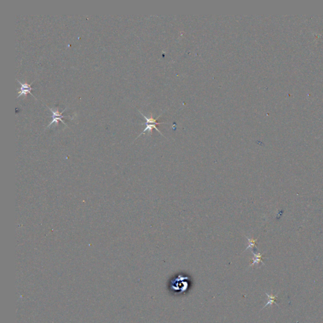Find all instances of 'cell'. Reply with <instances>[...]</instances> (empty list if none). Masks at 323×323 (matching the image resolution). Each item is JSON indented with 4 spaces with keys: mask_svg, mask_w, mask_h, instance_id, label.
<instances>
[{
    "mask_svg": "<svg viewBox=\"0 0 323 323\" xmlns=\"http://www.w3.org/2000/svg\"><path fill=\"white\" fill-rule=\"evenodd\" d=\"M139 112H140V113L143 116V117L146 119V122L145 123V124L146 125V128H145V129L143 130V132H142V133L139 136H138L136 138H138V137L140 136L142 134H144L147 131H148V134H152V129H153L154 128V129H156V130H157V131H158L160 134H162V136H164V135H163V134L162 133V132H161V131H160V130L157 128V126H156V125H157V124H168V123H167V122H157V119H159V118L162 116V113L160 115H159L157 118H155H155H154L152 116H151V117H147V116H145L143 113H142V112H141V111H139Z\"/></svg>",
    "mask_w": 323,
    "mask_h": 323,
    "instance_id": "6da1fadb",
    "label": "cell"
},
{
    "mask_svg": "<svg viewBox=\"0 0 323 323\" xmlns=\"http://www.w3.org/2000/svg\"><path fill=\"white\" fill-rule=\"evenodd\" d=\"M48 108L50 109V111H51L52 112V113H53V120H52V121L50 122V124L48 125V128H49V127H50V126H51V124H53V123H56V124H58L59 121L62 122H63V123L66 126H67L66 124V123H65V122L62 120V118H63V117H64V116H63V113L66 111V109H64V111H63L61 112H59V111H58V108H56H56L53 109V108H50V107H48Z\"/></svg>",
    "mask_w": 323,
    "mask_h": 323,
    "instance_id": "7a4b0ae2",
    "label": "cell"
},
{
    "mask_svg": "<svg viewBox=\"0 0 323 323\" xmlns=\"http://www.w3.org/2000/svg\"><path fill=\"white\" fill-rule=\"evenodd\" d=\"M17 81L20 83V89L18 90V96H17V98H18V97H21L22 96H26L28 94H30L32 95V96H33V97L35 98V97L34 96V95L31 93V90L33 89V88H32L31 86H32V83H33L34 81H33L31 84H29V83H22L20 81H19L18 80H17Z\"/></svg>",
    "mask_w": 323,
    "mask_h": 323,
    "instance_id": "3957f363",
    "label": "cell"
},
{
    "mask_svg": "<svg viewBox=\"0 0 323 323\" xmlns=\"http://www.w3.org/2000/svg\"><path fill=\"white\" fill-rule=\"evenodd\" d=\"M265 294L267 295V297H268V300L267 303L265 304V305L263 307V309L265 308V307H267L268 305H272L273 304H275L276 305H278V306H279V304H278L277 303H276V302H275V300L276 299V298H277V297H278L279 293H278V294H276V295H272V294H271V295H270V294H268V293H266V292H265Z\"/></svg>",
    "mask_w": 323,
    "mask_h": 323,
    "instance_id": "277c9868",
    "label": "cell"
},
{
    "mask_svg": "<svg viewBox=\"0 0 323 323\" xmlns=\"http://www.w3.org/2000/svg\"><path fill=\"white\" fill-rule=\"evenodd\" d=\"M253 254H254V258L252 259V263H251L250 266H252L254 264H259V263H262L263 264H264V263L262 260L263 255L261 254H260V253L256 254V253H253Z\"/></svg>",
    "mask_w": 323,
    "mask_h": 323,
    "instance_id": "5b68a950",
    "label": "cell"
},
{
    "mask_svg": "<svg viewBox=\"0 0 323 323\" xmlns=\"http://www.w3.org/2000/svg\"><path fill=\"white\" fill-rule=\"evenodd\" d=\"M247 240H248V242H248V246H247V247L246 249V250H247V249H249V248H253V247L256 245V242H257V239H255V240H254V239H249V238H247Z\"/></svg>",
    "mask_w": 323,
    "mask_h": 323,
    "instance_id": "8992f818",
    "label": "cell"
}]
</instances>
